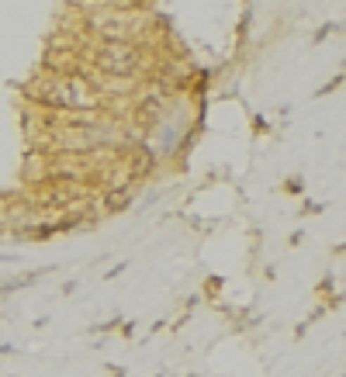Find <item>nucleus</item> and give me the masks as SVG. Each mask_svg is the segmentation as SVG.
I'll return each mask as SVG.
<instances>
[{"mask_svg":"<svg viewBox=\"0 0 346 377\" xmlns=\"http://www.w3.org/2000/svg\"><path fill=\"white\" fill-rule=\"evenodd\" d=\"M45 274H49V267H42V270H21V274H14V277H4V281H0V298L21 291V288H32L35 281H42Z\"/></svg>","mask_w":346,"mask_h":377,"instance_id":"f257e3e1","label":"nucleus"},{"mask_svg":"<svg viewBox=\"0 0 346 377\" xmlns=\"http://www.w3.org/2000/svg\"><path fill=\"white\" fill-rule=\"evenodd\" d=\"M336 32H340V21H326V25H322V28H319V32L312 35V42L322 45L326 39H329V35H336Z\"/></svg>","mask_w":346,"mask_h":377,"instance_id":"f03ea898","label":"nucleus"},{"mask_svg":"<svg viewBox=\"0 0 346 377\" xmlns=\"http://www.w3.org/2000/svg\"><path fill=\"white\" fill-rule=\"evenodd\" d=\"M284 191H288V194H295V198H302L305 194V180L302 177H288V180H284Z\"/></svg>","mask_w":346,"mask_h":377,"instance_id":"7ed1b4c3","label":"nucleus"},{"mask_svg":"<svg viewBox=\"0 0 346 377\" xmlns=\"http://www.w3.org/2000/svg\"><path fill=\"white\" fill-rule=\"evenodd\" d=\"M340 87H343V73H340V77H333V80H329V84H326V87H319V97H326V94H333V90H340Z\"/></svg>","mask_w":346,"mask_h":377,"instance_id":"20e7f679","label":"nucleus"},{"mask_svg":"<svg viewBox=\"0 0 346 377\" xmlns=\"http://www.w3.org/2000/svg\"><path fill=\"white\" fill-rule=\"evenodd\" d=\"M319 211H326V205H319V201H302V215H319Z\"/></svg>","mask_w":346,"mask_h":377,"instance_id":"39448f33","label":"nucleus"},{"mask_svg":"<svg viewBox=\"0 0 346 377\" xmlns=\"http://www.w3.org/2000/svg\"><path fill=\"white\" fill-rule=\"evenodd\" d=\"M125 267H129V263H118V267H111V270H108V281H111V277H122V274H125Z\"/></svg>","mask_w":346,"mask_h":377,"instance_id":"423d86ee","label":"nucleus"},{"mask_svg":"<svg viewBox=\"0 0 346 377\" xmlns=\"http://www.w3.org/2000/svg\"><path fill=\"white\" fill-rule=\"evenodd\" d=\"M59 291H63V294H73V291H77V281H66V284H63Z\"/></svg>","mask_w":346,"mask_h":377,"instance_id":"0eeeda50","label":"nucleus"}]
</instances>
